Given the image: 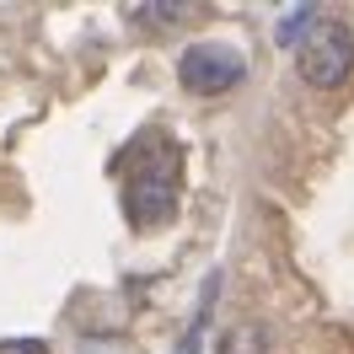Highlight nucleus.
<instances>
[{
    "label": "nucleus",
    "instance_id": "nucleus-4",
    "mask_svg": "<svg viewBox=\"0 0 354 354\" xmlns=\"http://www.w3.org/2000/svg\"><path fill=\"white\" fill-rule=\"evenodd\" d=\"M221 354H274V349H268L263 322H236V328L221 338Z\"/></svg>",
    "mask_w": 354,
    "mask_h": 354
},
{
    "label": "nucleus",
    "instance_id": "nucleus-5",
    "mask_svg": "<svg viewBox=\"0 0 354 354\" xmlns=\"http://www.w3.org/2000/svg\"><path fill=\"white\" fill-rule=\"evenodd\" d=\"M311 22H317V11H290V17H285V27H279V44H301Z\"/></svg>",
    "mask_w": 354,
    "mask_h": 354
},
{
    "label": "nucleus",
    "instance_id": "nucleus-1",
    "mask_svg": "<svg viewBox=\"0 0 354 354\" xmlns=\"http://www.w3.org/2000/svg\"><path fill=\"white\" fill-rule=\"evenodd\" d=\"M177 194H183V156L172 145H156L134 161L124 183V215L134 225H167L177 215Z\"/></svg>",
    "mask_w": 354,
    "mask_h": 354
},
{
    "label": "nucleus",
    "instance_id": "nucleus-3",
    "mask_svg": "<svg viewBox=\"0 0 354 354\" xmlns=\"http://www.w3.org/2000/svg\"><path fill=\"white\" fill-rule=\"evenodd\" d=\"M242 75H247V59L231 44H194V48H183V59H177V81L188 91H199V97H221Z\"/></svg>",
    "mask_w": 354,
    "mask_h": 354
},
{
    "label": "nucleus",
    "instance_id": "nucleus-2",
    "mask_svg": "<svg viewBox=\"0 0 354 354\" xmlns=\"http://www.w3.org/2000/svg\"><path fill=\"white\" fill-rule=\"evenodd\" d=\"M295 70H301V81L317 91H333L349 81L354 70V38L344 22H333V17H317L306 27V38L295 44Z\"/></svg>",
    "mask_w": 354,
    "mask_h": 354
}]
</instances>
